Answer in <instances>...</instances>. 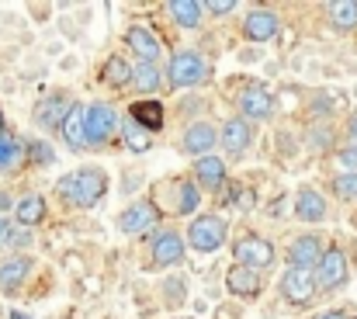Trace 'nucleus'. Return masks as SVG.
Listing matches in <instances>:
<instances>
[{"instance_id": "nucleus-1", "label": "nucleus", "mask_w": 357, "mask_h": 319, "mask_svg": "<svg viewBox=\"0 0 357 319\" xmlns=\"http://www.w3.org/2000/svg\"><path fill=\"white\" fill-rule=\"evenodd\" d=\"M59 195L73 209H94L108 195V174L101 167H77L59 181Z\"/></svg>"}, {"instance_id": "nucleus-2", "label": "nucleus", "mask_w": 357, "mask_h": 319, "mask_svg": "<svg viewBox=\"0 0 357 319\" xmlns=\"http://www.w3.org/2000/svg\"><path fill=\"white\" fill-rule=\"evenodd\" d=\"M163 73H167V84H170L174 91H191V87H202V84L208 80V63H205L202 52L181 49V52L170 56V63H167Z\"/></svg>"}, {"instance_id": "nucleus-3", "label": "nucleus", "mask_w": 357, "mask_h": 319, "mask_svg": "<svg viewBox=\"0 0 357 319\" xmlns=\"http://www.w3.org/2000/svg\"><path fill=\"white\" fill-rule=\"evenodd\" d=\"M184 239H188V246L198 250V253H219V250L226 246V239H229V225H226L222 215H215V212L195 215Z\"/></svg>"}, {"instance_id": "nucleus-4", "label": "nucleus", "mask_w": 357, "mask_h": 319, "mask_svg": "<svg viewBox=\"0 0 357 319\" xmlns=\"http://www.w3.org/2000/svg\"><path fill=\"white\" fill-rule=\"evenodd\" d=\"M312 278H316V288L319 292H337L351 281V260L340 246H326L319 264L312 267Z\"/></svg>"}, {"instance_id": "nucleus-5", "label": "nucleus", "mask_w": 357, "mask_h": 319, "mask_svg": "<svg viewBox=\"0 0 357 319\" xmlns=\"http://www.w3.org/2000/svg\"><path fill=\"white\" fill-rule=\"evenodd\" d=\"M119 111L112 105H105V101H98V105H87L84 107V132H87V146H108L112 139H115V132H119Z\"/></svg>"}, {"instance_id": "nucleus-6", "label": "nucleus", "mask_w": 357, "mask_h": 319, "mask_svg": "<svg viewBox=\"0 0 357 319\" xmlns=\"http://www.w3.org/2000/svg\"><path fill=\"white\" fill-rule=\"evenodd\" d=\"M233 257H236V267H246V271H257L260 274L264 267L274 264V246H271V239L246 232V236H239L236 243H233Z\"/></svg>"}, {"instance_id": "nucleus-7", "label": "nucleus", "mask_w": 357, "mask_h": 319, "mask_svg": "<svg viewBox=\"0 0 357 319\" xmlns=\"http://www.w3.org/2000/svg\"><path fill=\"white\" fill-rule=\"evenodd\" d=\"M278 292L284 295V302H291V306H312V299H316V278H312V271H302V267H288L284 274H281V281H278Z\"/></svg>"}, {"instance_id": "nucleus-8", "label": "nucleus", "mask_w": 357, "mask_h": 319, "mask_svg": "<svg viewBox=\"0 0 357 319\" xmlns=\"http://www.w3.org/2000/svg\"><path fill=\"white\" fill-rule=\"evenodd\" d=\"M236 107H239V118L246 121H264L274 114V98L264 84H243L236 94Z\"/></svg>"}, {"instance_id": "nucleus-9", "label": "nucleus", "mask_w": 357, "mask_h": 319, "mask_svg": "<svg viewBox=\"0 0 357 319\" xmlns=\"http://www.w3.org/2000/svg\"><path fill=\"white\" fill-rule=\"evenodd\" d=\"M278 31H281V17H278V10H271V7H253V10L243 17V35H246L250 42H271Z\"/></svg>"}, {"instance_id": "nucleus-10", "label": "nucleus", "mask_w": 357, "mask_h": 319, "mask_svg": "<svg viewBox=\"0 0 357 319\" xmlns=\"http://www.w3.org/2000/svg\"><path fill=\"white\" fill-rule=\"evenodd\" d=\"M195 184L198 188H205V191H212V195H219V191H226V184H229V174H226V160L222 156H198L195 160Z\"/></svg>"}, {"instance_id": "nucleus-11", "label": "nucleus", "mask_w": 357, "mask_h": 319, "mask_svg": "<svg viewBox=\"0 0 357 319\" xmlns=\"http://www.w3.org/2000/svg\"><path fill=\"white\" fill-rule=\"evenodd\" d=\"M184 236L177 229H160L153 232V264L156 267H174L184 260Z\"/></svg>"}, {"instance_id": "nucleus-12", "label": "nucleus", "mask_w": 357, "mask_h": 319, "mask_svg": "<svg viewBox=\"0 0 357 319\" xmlns=\"http://www.w3.org/2000/svg\"><path fill=\"white\" fill-rule=\"evenodd\" d=\"M323 239L316 232H305V236H295L288 243V267H302V271H312L323 257Z\"/></svg>"}, {"instance_id": "nucleus-13", "label": "nucleus", "mask_w": 357, "mask_h": 319, "mask_svg": "<svg viewBox=\"0 0 357 319\" xmlns=\"http://www.w3.org/2000/svg\"><path fill=\"white\" fill-rule=\"evenodd\" d=\"M215 142H219V132H215L212 121H191L184 128V139H181L188 156H208L215 149Z\"/></svg>"}, {"instance_id": "nucleus-14", "label": "nucleus", "mask_w": 357, "mask_h": 319, "mask_svg": "<svg viewBox=\"0 0 357 319\" xmlns=\"http://www.w3.org/2000/svg\"><path fill=\"white\" fill-rule=\"evenodd\" d=\"M219 142H222V149L233 153V156L246 153V149L253 146V121H246V118L233 114V118L219 128Z\"/></svg>"}, {"instance_id": "nucleus-15", "label": "nucleus", "mask_w": 357, "mask_h": 319, "mask_svg": "<svg viewBox=\"0 0 357 319\" xmlns=\"http://www.w3.org/2000/svg\"><path fill=\"white\" fill-rule=\"evenodd\" d=\"M326 215H330V205H326V198H323L316 188H302V191L295 195V218H298V222L319 225V222H326Z\"/></svg>"}, {"instance_id": "nucleus-16", "label": "nucleus", "mask_w": 357, "mask_h": 319, "mask_svg": "<svg viewBox=\"0 0 357 319\" xmlns=\"http://www.w3.org/2000/svg\"><path fill=\"white\" fill-rule=\"evenodd\" d=\"M70 107H73V101L66 94H49V98H42L35 105V125L38 128H59L66 121Z\"/></svg>"}, {"instance_id": "nucleus-17", "label": "nucleus", "mask_w": 357, "mask_h": 319, "mask_svg": "<svg viewBox=\"0 0 357 319\" xmlns=\"http://www.w3.org/2000/svg\"><path fill=\"white\" fill-rule=\"evenodd\" d=\"M156 222V205L153 202H132L125 212L119 215V229L125 232V236H135V232H146L149 225Z\"/></svg>"}, {"instance_id": "nucleus-18", "label": "nucleus", "mask_w": 357, "mask_h": 319, "mask_svg": "<svg viewBox=\"0 0 357 319\" xmlns=\"http://www.w3.org/2000/svg\"><path fill=\"white\" fill-rule=\"evenodd\" d=\"M31 267H35V260L31 257H24V253H14V257H7L3 264H0V292H17L24 281H28V274H31Z\"/></svg>"}, {"instance_id": "nucleus-19", "label": "nucleus", "mask_w": 357, "mask_h": 319, "mask_svg": "<svg viewBox=\"0 0 357 319\" xmlns=\"http://www.w3.org/2000/svg\"><path fill=\"white\" fill-rule=\"evenodd\" d=\"M125 42L132 45V52L139 56V63H156L160 52H163L160 38H156L149 28H142V24H132V28L125 31Z\"/></svg>"}, {"instance_id": "nucleus-20", "label": "nucleus", "mask_w": 357, "mask_h": 319, "mask_svg": "<svg viewBox=\"0 0 357 319\" xmlns=\"http://www.w3.org/2000/svg\"><path fill=\"white\" fill-rule=\"evenodd\" d=\"M59 132H63L66 149H73V153L87 149V132H84V105H80V101H73L70 114H66V121L59 125Z\"/></svg>"}, {"instance_id": "nucleus-21", "label": "nucleus", "mask_w": 357, "mask_h": 319, "mask_svg": "<svg viewBox=\"0 0 357 319\" xmlns=\"http://www.w3.org/2000/svg\"><path fill=\"white\" fill-rule=\"evenodd\" d=\"M226 288L236 299H257L260 295V274L246 271V267H229L226 271Z\"/></svg>"}, {"instance_id": "nucleus-22", "label": "nucleus", "mask_w": 357, "mask_h": 319, "mask_svg": "<svg viewBox=\"0 0 357 319\" xmlns=\"http://www.w3.org/2000/svg\"><path fill=\"white\" fill-rule=\"evenodd\" d=\"M163 80H167V73L156 66V63H135L132 66V91H139V94H156L160 87H163Z\"/></svg>"}, {"instance_id": "nucleus-23", "label": "nucleus", "mask_w": 357, "mask_h": 319, "mask_svg": "<svg viewBox=\"0 0 357 319\" xmlns=\"http://www.w3.org/2000/svg\"><path fill=\"white\" fill-rule=\"evenodd\" d=\"M142 132H156V128H163V105L160 101H135L132 105V114H128Z\"/></svg>"}, {"instance_id": "nucleus-24", "label": "nucleus", "mask_w": 357, "mask_h": 319, "mask_svg": "<svg viewBox=\"0 0 357 319\" xmlns=\"http://www.w3.org/2000/svg\"><path fill=\"white\" fill-rule=\"evenodd\" d=\"M14 218H17L21 229L38 225V222L45 218V198H42V195H24V198L14 205Z\"/></svg>"}, {"instance_id": "nucleus-25", "label": "nucleus", "mask_w": 357, "mask_h": 319, "mask_svg": "<svg viewBox=\"0 0 357 319\" xmlns=\"http://www.w3.org/2000/svg\"><path fill=\"white\" fill-rule=\"evenodd\" d=\"M167 10L174 14V21H177L181 28H191V31L202 24V14H205V7H202L198 0H170Z\"/></svg>"}, {"instance_id": "nucleus-26", "label": "nucleus", "mask_w": 357, "mask_h": 319, "mask_svg": "<svg viewBox=\"0 0 357 319\" xmlns=\"http://www.w3.org/2000/svg\"><path fill=\"white\" fill-rule=\"evenodd\" d=\"M326 14H330V24L337 31H354L357 28V0H333L326 7Z\"/></svg>"}, {"instance_id": "nucleus-27", "label": "nucleus", "mask_w": 357, "mask_h": 319, "mask_svg": "<svg viewBox=\"0 0 357 319\" xmlns=\"http://www.w3.org/2000/svg\"><path fill=\"white\" fill-rule=\"evenodd\" d=\"M24 160V142L14 132H0V170H14Z\"/></svg>"}, {"instance_id": "nucleus-28", "label": "nucleus", "mask_w": 357, "mask_h": 319, "mask_svg": "<svg viewBox=\"0 0 357 319\" xmlns=\"http://www.w3.org/2000/svg\"><path fill=\"white\" fill-rule=\"evenodd\" d=\"M101 77H105V84H112V87H125V84L132 80V63H128L125 56H108L105 66H101Z\"/></svg>"}, {"instance_id": "nucleus-29", "label": "nucleus", "mask_w": 357, "mask_h": 319, "mask_svg": "<svg viewBox=\"0 0 357 319\" xmlns=\"http://www.w3.org/2000/svg\"><path fill=\"white\" fill-rule=\"evenodd\" d=\"M198 205H202V191H198V184L181 181V184H177V215H195L198 212Z\"/></svg>"}, {"instance_id": "nucleus-30", "label": "nucleus", "mask_w": 357, "mask_h": 319, "mask_svg": "<svg viewBox=\"0 0 357 319\" xmlns=\"http://www.w3.org/2000/svg\"><path fill=\"white\" fill-rule=\"evenodd\" d=\"M119 128H121V135H125V142H128V149H132V153H146V149L153 146L149 132H142V128H139V125H135L132 118H125Z\"/></svg>"}, {"instance_id": "nucleus-31", "label": "nucleus", "mask_w": 357, "mask_h": 319, "mask_svg": "<svg viewBox=\"0 0 357 319\" xmlns=\"http://www.w3.org/2000/svg\"><path fill=\"white\" fill-rule=\"evenodd\" d=\"M333 195L340 202H357V174H340L333 181Z\"/></svg>"}, {"instance_id": "nucleus-32", "label": "nucleus", "mask_w": 357, "mask_h": 319, "mask_svg": "<svg viewBox=\"0 0 357 319\" xmlns=\"http://www.w3.org/2000/svg\"><path fill=\"white\" fill-rule=\"evenodd\" d=\"M24 153H31V160H35V163H52V160H56V149H52L49 142H42V139L24 142Z\"/></svg>"}, {"instance_id": "nucleus-33", "label": "nucleus", "mask_w": 357, "mask_h": 319, "mask_svg": "<svg viewBox=\"0 0 357 319\" xmlns=\"http://www.w3.org/2000/svg\"><path fill=\"white\" fill-rule=\"evenodd\" d=\"M337 160H340L344 174H357V146H344V149L337 153Z\"/></svg>"}, {"instance_id": "nucleus-34", "label": "nucleus", "mask_w": 357, "mask_h": 319, "mask_svg": "<svg viewBox=\"0 0 357 319\" xmlns=\"http://www.w3.org/2000/svg\"><path fill=\"white\" fill-rule=\"evenodd\" d=\"M208 14H215V17H222V14H233L236 10V0H212V3H202Z\"/></svg>"}, {"instance_id": "nucleus-35", "label": "nucleus", "mask_w": 357, "mask_h": 319, "mask_svg": "<svg viewBox=\"0 0 357 319\" xmlns=\"http://www.w3.org/2000/svg\"><path fill=\"white\" fill-rule=\"evenodd\" d=\"M7 243H10V246H31V232H28V229H21V225H10Z\"/></svg>"}, {"instance_id": "nucleus-36", "label": "nucleus", "mask_w": 357, "mask_h": 319, "mask_svg": "<svg viewBox=\"0 0 357 319\" xmlns=\"http://www.w3.org/2000/svg\"><path fill=\"white\" fill-rule=\"evenodd\" d=\"M233 202H236L239 209H250L253 205V191L243 188V184H233Z\"/></svg>"}, {"instance_id": "nucleus-37", "label": "nucleus", "mask_w": 357, "mask_h": 319, "mask_svg": "<svg viewBox=\"0 0 357 319\" xmlns=\"http://www.w3.org/2000/svg\"><path fill=\"white\" fill-rule=\"evenodd\" d=\"M316 319H351V316H347L344 309H326V313H319Z\"/></svg>"}, {"instance_id": "nucleus-38", "label": "nucleus", "mask_w": 357, "mask_h": 319, "mask_svg": "<svg viewBox=\"0 0 357 319\" xmlns=\"http://www.w3.org/2000/svg\"><path fill=\"white\" fill-rule=\"evenodd\" d=\"M7 232H10V222L0 215V246H7Z\"/></svg>"}, {"instance_id": "nucleus-39", "label": "nucleus", "mask_w": 357, "mask_h": 319, "mask_svg": "<svg viewBox=\"0 0 357 319\" xmlns=\"http://www.w3.org/2000/svg\"><path fill=\"white\" fill-rule=\"evenodd\" d=\"M347 135H351V146H357V114L351 118V125H347Z\"/></svg>"}, {"instance_id": "nucleus-40", "label": "nucleus", "mask_w": 357, "mask_h": 319, "mask_svg": "<svg viewBox=\"0 0 357 319\" xmlns=\"http://www.w3.org/2000/svg\"><path fill=\"white\" fill-rule=\"evenodd\" d=\"M7 319H35V316H28V313H17V309H14V313H10Z\"/></svg>"}, {"instance_id": "nucleus-41", "label": "nucleus", "mask_w": 357, "mask_h": 319, "mask_svg": "<svg viewBox=\"0 0 357 319\" xmlns=\"http://www.w3.org/2000/svg\"><path fill=\"white\" fill-rule=\"evenodd\" d=\"M0 209H10V198L7 195H0Z\"/></svg>"}, {"instance_id": "nucleus-42", "label": "nucleus", "mask_w": 357, "mask_h": 319, "mask_svg": "<svg viewBox=\"0 0 357 319\" xmlns=\"http://www.w3.org/2000/svg\"><path fill=\"white\" fill-rule=\"evenodd\" d=\"M0 132H7V121H3V111H0Z\"/></svg>"}]
</instances>
